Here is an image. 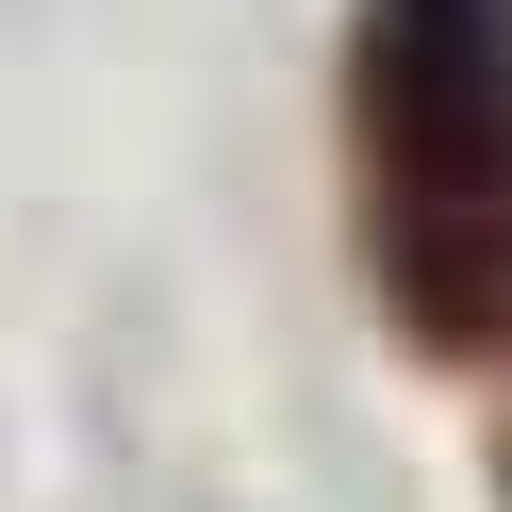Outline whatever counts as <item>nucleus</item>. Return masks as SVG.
<instances>
[{
    "mask_svg": "<svg viewBox=\"0 0 512 512\" xmlns=\"http://www.w3.org/2000/svg\"><path fill=\"white\" fill-rule=\"evenodd\" d=\"M364 265L430 364L512 331V0H364L347 17Z\"/></svg>",
    "mask_w": 512,
    "mask_h": 512,
    "instance_id": "1",
    "label": "nucleus"
}]
</instances>
